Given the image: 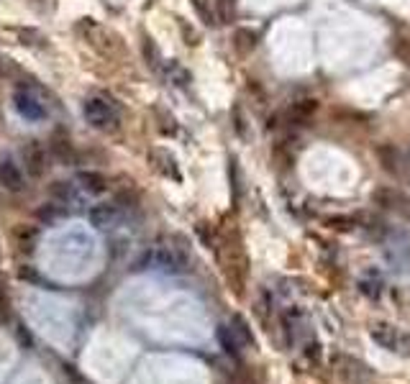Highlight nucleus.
I'll use <instances>...</instances> for the list:
<instances>
[{"label": "nucleus", "mask_w": 410, "mask_h": 384, "mask_svg": "<svg viewBox=\"0 0 410 384\" xmlns=\"http://www.w3.org/2000/svg\"><path fill=\"white\" fill-rule=\"evenodd\" d=\"M210 249L218 256V264H221L223 277L231 284V290L236 295H244L246 277H249V259L244 251L241 233L234 226H215V238Z\"/></svg>", "instance_id": "obj_1"}, {"label": "nucleus", "mask_w": 410, "mask_h": 384, "mask_svg": "<svg viewBox=\"0 0 410 384\" xmlns=\"http://www.w3.org/2000/svg\"><path fill=\"white\" fill-rule=\"evenodd\" d=\"M77 34H80V39L85 41L90 49H95L103 59H115V57L121 54V39H118L110 28L98 23L95 18L77 21Z\"/></svg>", "instance_id": "obj_2"}, {"label": "nucleus", "mask_w": 410, "mask_h": 384, "mask_svg": "<svg viewBox=\"0 0 410 384\" xmlns=\"http://www.w3.org/2000/svg\"><path fill=\"white\" fill-rule=\"evenodd\" d=\"M82 115L85 121L93 128L103 131V134H115L121 128V110L118 105L110 100H103V98H90L82 105Z\"/></svg>", "instance_id": "obj_3"}, {"label": "nucleus", "mask_w": 410, "mask_h": 384, "mask_svg": "<svg viewBox=\"0 0 410 384\" xmlns=\"http://www.w3.org/2000/svg\"><path fill=\"white\" fill-rule=\"evenodd\" d=\"M334 369L336 377L343 384H372L375 382V371L364 364L362 359H354L349 354H336L334 356Z\"/></svg>", "instance_id": "obj_4"}, {"label": "nucleus", "mask_w": 410, "mask_h": 384, "mask_svg": "<svg viewBox=\"0 0 410 384\" xmlns=\"http://www.w3.org/2000/svg\"><path fill=\"white\" fill-rule=\"evenodd\" d=\"M372 338H375L377 344L382 346V349L392 351V354H403V351H410V338L405 336L403 330L395 328L390 323H377L372 325Z\"/></svg>", "instance_id": "obj_5"}, {"label": "nucleus", "mask_w": 410, "mask_h": 384, "mask_svg": "<svg viewBox=\"0 0 410 384\" xmlns=\"http://www.w3.org/2000/svg\"><path fill=\"white\" fill-rule=\"evenodd\" d=\"M221 341H223V346H226L229 354L239 356L246 346H251V336H249V330H246V323L239 320V318H234V323L221 328Z\"/></svg>", "instance_id": "obj_6"}, {"label": "nucleus", "mask_w": 410, "mask_h": 384, "mask_svg": "<svg viewBox=\"0 0 410 384\" xmlns=\"http://www.w3.org/2000/svg\"><path fill=\"white\" fill-rule=\"evenodd\" d=\"M149 164H152L161 177H167V180H175V182H180L182 180L180 167H177V159L169 154L167 149H149Z\"/></svg>", "instance_id": "obj_7"}, {"label": "nucleus", "mask_w": 410, "mask_h": 384, "mask_svg": "<svg viewBox=\"0 0 410 384\" xmlns=\"http://www.w3.org/2000/svg\"><path fill=\"white\" fill-rule=\"evenodd\" d=\"M23 164H26V172L34 180H39V177H44V172H47V151H44V146H41L39 141H28L26 146H23Z\"/></svg>", "instance_id": "obj_8"}, {"label": "nucleus", "mask_w": 410, "mask_h": 384, "mask_svg": "<svg viewBox=\"0 0 410 384\" xmlns=\"http://www.w3.org/2000/svg\"><path fill=\"white\" fill-rule=\"evenodd\" d=\"M149 262H154L161 269L177 272V269H185L188 259H185V254H182L180 249H175V246H156V249L152 251V256H149Z\"/></svg>", "instance_id": "obj_9"}, {"label": "nucleus", "mask_w": 410, "mask_h": 384, "mask_svg": "<svg viewBox=\"0 0 410 384\" xmlns=\"http://www.w3.org/2000/svg\"><path fill=\"white\" fill-rule=\"evenodd\" d=\"M13 105L26 121H41L44 118V103H39L28 90H16Z\"/></svg>", "instance_id": "obj_10"}, {"label": "nucleus", "mask_w": 410, "mask_h": 384, "mask_svg": "<svg viewBox=\"0 0 410 384\" xmlns=\"http://www.w3.org/2000/svg\"><path fill=\"white\" fill-rule=\"evenodd\" d=\"M49 151H52V156L57 159V162L62 164H74V146L72 141H69V136L64 134V131H57V134L52 136V141H49Z\"/></svg>", "instance_id": "obj_11"}, {"label": "nucleus", "mask_w": 410, "mask_h": 384, "mask_svg": "<svg viewBox=\"0 0 410 384\" xmlns=\"http://www.w3.org/2000/svg\"><path fill=\"white\" fill-rule=\"evenodd\" d=\"M90 221L98 228H113L121 223V208L118 205H98V208L90 210Z\"/></svg>", "instance_id": "obj_12"}, {"label": "nucleus", "mask_w": 410, "mask_h": 384, "mask_svg": "<svg viewBox=\"0 0 410 384\" xmlns=\"http://www.w3.org/2000/svg\"><path fill=\"white\" fill-rule=\"evenodd\" d=\"M0 185L11 192H21L23 190V175L11 159H0Z\"/></svg>", "instance_id": "obj_13"}, {"label": "nucleus", "mask_w": 410, "mask_h": 384, "mask_svg": "<svg viewBox=\"0 0 410 384\" xmlns=\"http://www.w3.org/2000/svg\"><path fill=\"white\" fill-rule=\"evenodd\" d=\"M161 69H164V77H167L172 85H177V88H185V85H190V80H193L188 69L182 67L180 62H175V59L164 62V64H161Z\"/></svg>", "instance_id": "obj_14"}, {"label": "nucleus", "mask_w": 410, "mask_h": 384, "mask_svg": "<svg viewBox=\"0 0 410 384\" xmlns=\"http://www.w3.org/2000/svg\"><path fill=\"white\" fill-rule=\"evenodd\" d=\"M256 41H259V34H256V31H251V28H239L234 34V49L244 57V54H249V52H254Z\"/></svg>", "instance_id": "obj_15"}, {"label": "nucleus", "mask_w": 410, "mask_h": 384, "mask_svg": "<svg viewBox=\"0 0 410 384\" xmlns=\"http://www.w3.org/2000/svg\"><path fill=\"white\" fill-rule=\"evenodd\" d=\"M13 241L16 246H18V251H31L36 241V228L34 226H18V228L13 231Z\"/></svg>", "instance_id": "obj_16"}, {"label": "nucleus", "mask_w": 410, "mask_h": 384, "mask_svg": "<svg viewBox=\"0 0 410 384\" xmlns=\"http://www.w3.org/2000/svg\"><path fill=\"white\" fill-rule=\"evenodd\" d=\"M80 182H82V187L88 190V192H106V190L110 187V182H108L101 172H82Z\"/></svg>", "instance_id": "obj_17"}, {"label": "nucleus", "mask_w": 410, "mask_h": 384, "mask_svg": "<svg viewBox=\"0 0 410 384\" xmlns=\"http://www.w3.org/2000/svg\"><path fill=\"white\" fill-rule=\"evenodd\" d=\"M375 202H380L382 208H395L400 210L405 202V195L403 192H397V190H377L375 192Z\"/></svg>", "instance_id": "obj_18"}, {"label": "nucleus", "mask_w": 410, "mask_h": 384, "mask_svg": "<svg viewBox=\"0 0 410 384\" xmlns=\"http://www.w3.org/2000/svg\"><path fill=\"white\" fill-rule=\"evenodd\" d=\"M215 18L218 23H231L236 18V0H215Z\"/></svg>", "instance_id": "obj_19"}, {"label": "nucleus", "mask_w": 410, "mask_h": 384, "mask_svg": "<svg viewBox=\"0 0 410 384\" xmlns=\"http://www.w3.org/2000/svg\"><path fill=\"white\" fill-rule=\"evenodd\" d=\"M16 34H18L23 47H44V44H47L44 34H39V31H34V28H18Z\"/></svg>", "instance_id": "obj_20"}, {"label": "nucleus", "mask_w": 410, "mask_h": 384, "mask_svg": "<svg viewBox=\"0 0 410 384\" xmlns=\"http://www.w3.org/2000/svg\"><path fill=\"white\" fill-rule=\"evenodd\" d=\"M144 57H147V62L152 64V69H161V54L159 49H156V44L149 36H144Z\"/></svg>", "instance_id": "obj_21"}, {"label": "nucleus", "mask_w": 410, "mask_h": 384, "mask_svg": "<svg viewBox=\"0 0 410 384\" xmlns=\"http://www.w3.org/2000/svg\"><path fill=\"white\" fill-rule=\"evenodd\" d=\"M193 8H195V13L200 16V21L205 23V26H213L215 23V11H210L208 0H193Z\"/></svg>", "instance_id": "obj_22"}, {"label": "nucleus", "mask_w": 410, "mask_h": 384, "mask_svg": "<svg viewBox=\"0 0 410 384\" xmlns=\"http://www.w3.org/2000/svg\"><path fill=\"white\" fill-rule=\"evenodd\" d=\"M154 113H159L161 115V123H159V128H161V134H175L177 131V126H175V118L169 113H164L161 108H156Z\"/></svg>", "instance_id": "obj_23"}, {"label": "nucleus", "mask_w": 410, "mask_h": 384, "mask_svg": "<svg viewBox=\"0 0 410 384\" xmlns=\"http://www.w3.org/2000/svg\"><path fill=\"white\" fill-rule=\"evenodd\" d=\"M11 320V300H8V292L0 287V323Z\"/></svg>", "instance_id": "obj_24"}, {"label": "nucleus", "mask_w": 410, "mask_h": 384, "mask_svg": "<svg viewBox=\"0 0 410 384\" xmlns=\"http://www.w3.org/2000/svg\"><path fill=\"white\" fill-rule=\"evenodd\" d=\"M395 52H397V57H400V59L410 67V39H397Z\"/></svg>", "instance_id": "obj_25"}, {"label": "nucleus", "mask_w": 410, "mask_h": 384, "mask_svg": "<svg viewBox=\"0 0 410 384\" xmlns=\"http://www.w3.org/2000/svg\"><path fill=\"white\" fill-rule=\"evenodd\" d=\"M52 195H57L62 202H67L69 197H72V190H69V185H64V182H54L52 185Z\"/></svg>", "instance_id": "obj_26"}, {"label": "nucleus", "mask_w": 410, "mask_h": 384, "mask_svg": "<svg viewBox=\"0 0 410 384\" xmlns=\"http://www.w3.org/2000/svg\"><path fill=\"white\" fill-rule=\"evenodd\" d=\"M177 21H180V28H182V34H185V41H188L190 47H195V44H198V34L193 31V28H188V23H185L182 18H177Z\"/></svg>", "instance_id": "obj_27"}, {"label": "nucleus", "mask_w": 410, "mask_h": 384, "mask_svg": "<svg viewBox=\"0 0 410 384\" xmlns=\"http://www.w3.org/2000/svg\"><path fill=\"white\" fill-rule=\"evenodd\" d=\"M400 213H405V218L410 221V197H405V202H403V208H400Z\"/></svg>", "instance_id": "obj_28"}, {"label": "nucleus", "mask_w": 410, "mask_h": 384, "mask_svg": "<svg viewBox=\"0 0 410 384\" xmlns=\"http://www.w3.org/2000/svg\"><path fill=\"white\" fill-rule=\"evenodd\" d=\"M6 67H8L6 59H0V74H6Z\"/></svg>", "instance_id": "obj_29"}]
</instances>
